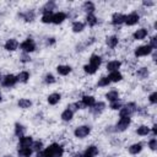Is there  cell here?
<instances>
[{"instance_id": "bcb514c9", "label": "cell", "mask_w": 157, "mask_h": 157, "mask_svg": "<svg viewBox=\"0 0 157 157\" xmlns=\"http://www.w3.org/2000/svg\"><path fill=\"white\" fill-rule=\"evenodd\" d=\"M20 60L23 61V63H27V61L31 60V58H29V55H27V53H25V54L21 55V59H20Z\"/></svg>"}, {"instance_id": "7dc6e473", "label": "cell", "mask_w": 157, "mask_h": 157, "mask_svg": "<svg viewBox=\"0 0 157 157\" xmlns=\"http://www.w3.org/2000/svg\"><path fill=\"white\" fill-rule=\"evenodd\" d=\"M144 5L145 6H152L153 5V1H144Z\"/></svg>"}, {"instance_id": "8992f818", "label": "cell", "mask_w": 157, "mask_h": 157, "mask_svg": "<svg viewBox=\"0 0 157 157\" xmlns=\"http://www.w3.org/2000/svg\"><path fill=\"white\" fill-rule=\"evenodd\" d=\"M17 82V77L13 75H6L4 78H1V85L5 87H12Z\"/></svg>"}, {"instance_id": "83f0119b", "label": "cell", "mask_w": 157, "mask_h": 157, "mask_svg": "<svg viewBox=\"0 0 157 157\" xmlns=\"http://www.w3.org/2000/svg\"><path fill=\"white\" fill-rule=\"evenodd\" d=\"M105 97H107V99L108 101H110V102H114V101H117L118 98H119V93L117 92V91H109L107 94H105Z\"/></svg>"}, {"instance_id": "44dd1931", "label": "cell", "mask_w": 157, "mask_h": 157, "mask_svg": "<svg viewBox=\"0 0 157 157\" xmlns=\"http://www.w3.org/2000/svg\"><path fill=\"white\" fill-rule=\"evenodd\" d=\"M32 148L29 147H21L18 148V157H31Z\"/></svg>"}, {"instance_id": "6da1fadb", "label": "cell", "mask_w": 157, "mask_h": 157, "mask_svg": "<svg viewBox=\"0 0 157 157\" xmlns=\"http://www.w3.org/2000/svg\"><path fill=\"white\" fill-rule=\"evenodd\" d=\"M45 157H61L64 153V148L58 144H52L43 151Z\"/></svg>"}, {"instance_id": "b9f144b4", "label": "cell", "mask_w": 157, "mask_h": 157, "mask_svg": "<svg viewBox=\"0 0 157 157\" xmlns=\"http://www.w3.org/2000/svg\"><path fill=\"white\" fill-rule=\"evenodd\" d=\"M44 81H45L47 83H54V82H55V78H54V76H53L52 74H48V75H45Z\"/></svg>"}, {"instance_id": "3957f363", "label": "cell", "mask_w": 157, "mask_h": 157, "mask_svg": "<svg viewBox=\"0 0 157 157\" xmlns=\"http://www.w3.org/2000/svg\"><path fill=\"white\" fill-rule=\"evenodd\" d=\"M136 112V105L135 103H128L124 108L120 109V117H130L131 114H134Z\"/></svg>"}, {"instance_id": "681fc988", "label": "cell", "mask_w": 157, "mask_h": 157, "mask_svg": "<svg viewBox=\"0 0 157 157\" xmlns=\"http://www.w3.org/2000/svg\"><path fill=\"white\" fill-rule=\"evenodd\" d=\"M152 132H153V135H156V126L152 128Z\"/></svg>"}, {"instance_id": "d6a6232c", "label": "cell", "mask_w": 157, "mask_h": 157, "mask_svg": "<svg viewBox=\"0 0 157 157\" xmlns=\"http://www.w3.org/2000/svg\"><path fill=\"white\" fill-rule=\"evenodd\" d=\"M18 107L20 108H23V109H26V108H29L31 105H32V102L29 101V99H26V98H22V99H20L18 101Z\"/></svg>"}, {"instance_id": "f35d334b", "label": "cell", "mask_w": 157, "mask_h": 157, "mask_svg": "<svg viewBox=\"0 0 157 157\" xmlns=\"http://www.w3.org/2000/svg\"><path fill=\"white\" fill-rule=\"evenodd\" d=\"M109 82H110V81H109V78H108V77H101L97 85H98L99 87H104V86H108V85H109Z\"/></svg>"}, {"instance_id": "cb8c5ba5", "label": "cell", "mask_w": 157, "mask_h": 157, "mask_svg": "<svg viewBox=\"0 0 157 157\" xmlns=\"http://www.w3.org/2000/svg\"><path fill=\"white\" fill-rule=\"evenodd\" d=\"M72 117H74V112H71L69 108H67V109H65V110L61 113V119H63V120H65V121L71 120V119H72Z\"/></svg>"}, {"instance_id": "9a60e30c", "label": "cell", "mask_w": 157, "mask_h": 157, "mask_svg": "<svg viewBox=\"0 0 157 157\" xmlns=\"http://www.w3.org/2000/svg\"><path fill=\"white\" fill-rule=\"evenodd\" d=\"M104 107H105V104L103 103V102H98V103H94L93 105H92V108H91V112L94 114V115H97V114H99L103 109H104Z\"/></svg>"}, {"instance_id": "1f68e13d", "label": "cell", "mask_w": 157, "mask_h": 157, "mask_svg": "<svg viewBox=\"0 0 157 157\" xmlns=\"http://www.w3.org/2000/svg\"><path fill=\"white\" fill-rule=\"evenodd\" d=\"M16 77H17V81H20V82H27L28 78H29V74L27 71H22Z\"/></svg>"}, {"instance_id": "8d00e7d4", "label": "cell", "mask_w": 157, "mask_h": 157, "mask_svg": "<svg viewBox=\"0 0 157 157\" xmlns=\"http://www.w3.org/2000/svg\"><path fill=\"white\" fill-rule=\"evenodd\" d=\"M52 17H53V13L49 12V13H43L42 16V22L43 23H50L52 22Z\"/></svg>"}, {"instance_id": "2e32d148", "label": "cell", "mask_w": 157, "mask_h": 157, "mask_svg": "<svg viewBox=\"0 0 157 157\" xmlns=\"http://www.w3.org/2000/svg\"><path fill=\"white\" fill-rule=\"evenodd\" d=\"M97 153H98V148L92 145V146H88V147H87V150L85 151V153H83L82 156H83V157H94Z\"/></svg>"}, {"instance_id": "484cf974", "label": "cell", "mask_w": 157, "mask_h": 157, "mask_svg": "<svg viewBox=\"0 0 157 157\" xmlns=\"http://www.w3.org/2000/svg\"><path fill=\"white\" fill-rule=\"evenodd\" d=\"M23 134H25V128H23V125L18 124V123L15 124V135L18 136V137H22V136H25Z\"/></svg>"}, {"instance_id": "ffe728a7", "label": "cell", "mask_w": 157, "mask_h": 157, "mask_svg": "<svg viewBox=\"0 0 157 157\" xmlns=\"http://www.w3.org/2000/svg\"><path fill=\"white\" fill-rule=\"evenodd\" d=\"M94 103H96V101L92 96H83L82 97V104L85 107H92Z\"/></svg>"}, {"instance_id": "836d02e7", "label": "cell", "mask_w": 157, "mask_h": 157, "mask_svg": "<svg viewBox=\"0 0 157 157\" xmlns=\"http://www.w3.org/2000/svg\"><path fill=\"white\" fill-rule=\"evenodd\" d=\"M54 9H55V2H54V1H49V2H47V4L44 5L43 12H44V13H49V12H52V10H54Z\"/></svg>"}, {"instance_id": "ba28073f", "label": "cell", "mask_w": 157, "mask_h": 157, "mask_svg": "<svg viewBox=\"0 0 157 157\" xmlns=\"http://www.w3.org/2000/svg\"><path fill=\"white\" fill-rule=\"evenodd\" d=\"M139 20H140V16H139L137 13H135V12H132V13L125 16V23H126L128 26L136 25V23L139 22Z\"/></svg>"}, {"instance_id": "4316f807", "label": "cell", "mask_w": 157, "mask_h": 157, "mask_svg": "<svg viewBox=\"0 0 157 157\" xmlns=\"http://www.w3.org/2000/svg\"><path fill=\"white\" fill-rule=\"evenodd\" d=\"M21 17H23L25 21H33V18H34V11L33 10H28L25 13H21Z\"/></svg>"}, {"instance_id": "5b68a950", "label": "cell", "mask_w": 157, "mask_h": 157, "mask_svg": "<svg viewBox=\"0 0 157 157\" xmlns=\"http://www.w3.org/2000/svg\"><path fill=\"white\" fill-rule=\"evenodd\" d=\"M21 49L25 52V53H31V52H33L34 49H36V44H34V42L32 40V39H26V40H23L22 43H21Z\"/></svg>"}, {"instance_id": "7402d4cb", "label": "cell", "mask_w": 157, "mask_h": 157, "mask_svg": "<svg viewBox=\"0 0 157 157\" xmlns=\"http://www.w3.org/2000/svg\"><path fill=\"white\" fill-rule=\"evenodd\" d=\"M56 71H58L59 75L65 76V75H67V74L71 71V67L67 66V65H59V66L56 67Z\"/></svg>"}, {"instance_id": "e0dca14e", "label": "cell", "mask_w": 157, "mask_h": 157, "mask_svg": "<svg viewBox=\"0 0 157 157\" xmlns=\"http://www.w3.org/2000/svg\"><path fill=\"white\" fill-rule=\"evenodd\" d=\"M147 36V31L145 29V28H140V29H137V31H135L134 32V39H137V40H141V39H144L145 37Z\"/></svg>"}, {"instance_id": "816d5d0a", "label": "cell", "mask_w": 157, "mask_h": 157, "mask_svg": "<svg viewBox=\"0 0 157 157\" xmlns=\"http://www.w3.org/2000/svg\"><path fill=\"white\" fill-rule=\"evenodd\" d=\"M0 101H1V93H0Z\"/></svg>"}, {"instance_id": "7bdbcfd3", "label": "cell", "mask_w": 157, "mask_h": 157, "mask_svg": "<svg viewBox=\"0 0 157 157\" xmlns=\"http://www.w3.org/2000/svg\"><path fill=\"white\" fill-rule=\"evenodd\" d=\"M148 45H150L152 49H156V48H157V38H156V37H152Z\"/></svg>"}, {"instance_id": "52a82bcc", "label": "cell", "mask_w": 157, "mask_h": 157, "mask_svg": "<svg viewBox=\"0 0 157 157\" xmlns=\"http://www.w3.org/2000/svg\"><path fill=\"white\" fill-rule=\"evenodd\" d=\"M151 52H152V48L150 45H141L135 49V55L136 56H146V55L151 54Z\"/></svg>"}, {"instance_id": "d590c367", "label": "cell", "mask_w": 157, "mask_h": 157, "mask_svg": "<svg viewBox=\"0 0 157 157\" xmlns=\"http://www.w3.org/2000/svg\"><path fill=\"white\" fill-rule=\"evenodd\" d=\"M136 132H137V135L145 136V135H147V134L150 132V128H147V126H145V125H141L140 128H137Z\"/></svg>"}, {"instance_id": "e575fe53", "label": "cell", "mask_w": 157, "mask_h": 157, "mask_svg": "<svg viewBox=\"0 0 157 157\" xmlns=\"http://www.w3.org/2000/svg\"><path fill=\"white\" fill-rule=\"evenodd\" d=\"M82 9H83L86 12H88V13H92V12L94 11V5H93V2H91V1H86V2L83 4Z\"/></svg>"}, {"instance_id": "ee69618b", "label": "cell", "mask_w": 157, "mask_h": 157, "mask_svg": "<svg viewBox=\"0 0 157 157\" xmlns=\"http://www.w3.org/2000/svg\"><path fill=\"white\" fill-rule=\"evenodd\" d=\"M148 146H150V148L151 150H156V147H157V141H156V139H151L150 140V142H148Z\"/></svg>"}, {"instance_id": "4fadbf2b", "label": "cell", "mask_w": 157, "mask_h": 157, "mask_svg": "<svg viewBox=\"0 0 157 157\" xmlns=\"http://www.w3.org/2000/svg\"><path fill=\"white\" fill-rule=\"evenodd\" d=\"M120 65H121V63L119 61V60H112V61H109L108 64H107V70L108 71H118V69L120 67Z\"/></svg>"}, {"instance_id": "7c38bea8", "label": "cell", "mask_w": 157, "mask_h": 157, "mask_svg": "<svg viewBox=\"0 0 157 157\" xmlns=\"http://www.w3.org/2000/svg\"><path fill=\"white\" fill-rule=\"evenodd\" d=\"M65 18H66V15H65L64 12H56V13L53 15V17H52V22L55 23V25H59V23H61Z\"/></svg>"}, {"instance_id": "603a6c76", "label": "cell", "mask_w": 157, "mask_h": 157, "mask_svg": "<svg viewBox=\"0 0 157 157\" xmlns=\"http://www.w3.org/2000/svg\"><path fill=\"white\" fill-rule=\"evenodd\" d=\"M105 42H107V45H108V47L114 48V47H117V44L119 43V39H118V37H115V36H110V37L107 38Z\"/></svg>"}, {"instance_id": "c3c4849f", "label": "cell", "mask_w": 157, "mask_h": 157, "mask_svg": "<svg viewBox=\"0 0 157 157\" xmlns=\"http://www.w3.org/2000/svg\"><path fill=\"white\" fill-rule=\"evenodd\" d=\"M37 157H45V156H44V153H43V151H39V152L37 153Z\"/></svg>"}, {"instance_id": "f546056e", "label": "cell", "mask_w": 157, "mask_h": 157, "mask_svg": "<svg viewBox=\"0 0 157 157\" xmlns=\"http://www.w3.org/2000/svg\"><path fill=\"white\" fill-rule=\"evenodd\" d=\"M83 28H85V25H83L82 22H80V21H76V22L72 23V31L76 32V33L83 31Z\"/></svg>"}, {"instance_id": "d4e9b609", "label": "cell", "mask_w": 157, "mask_h": 157, "mask_svg": "<svg viewBox=\"0 0 157 157\" xmlns=\"http://www.w3.org/2000/svg\"><path fill=\"white\" fill-rule=\"evenodd\" d=\"M141 150H142V145H141V144H134V145H131V146L129 147V152H130L131 155H137Z\"/></svg>"}, {"instance_id": "ab89813d", "label": "cell", "mask_w": 157, "mask_h": 157, "mask_svg": "<svg viewBox=\"0 0 157 157\" xmlns=\"http://www.w3.org/2000/svg\"><path fill=\"white\" fill-rule=\"evenodd\" d=\"M83 70H85L87 74H91V75H92V74H94V72L97 71V69H96L94 66L90 65V64H88V65H85V66H83Z\"/></svg>"}, {"instance_id": "d6986e66", "label": "cell", "mask_w": 157, "mask_h": 157, "mask_svg": "<svg viewBox=\"0 0 157 157\" xmlns=\"http://www.w3.org/2000/svg\"><path fill=\"white\" fill-rule=\"evenodd\" d=\"M60 98H61V96H60L59 93H52V94H49V97H48V103L52 104V105H54V104L59 103Z\"/></svg>"}, {"instance_id": "5bb4252c", "label": "cell", "mask_w": 157, "mask_h": 157, "mask_svg": "<svg viewBox=\"0 0 157 157\" xmlns=\"http://www.w3.org/2000/svg\"><path fill=\"white\" fill-rule=\"evenodd\" d=\"M101 63H102V58L99 55H96V54L91 55V58H90V65H92L96 69H98L99 65H101Z\"/></svg>"}, {"instance_id": "60d3db41", "label": "cell", "mask_w": 157, "mask_h": 157, "mask_svg": "<svg viewBox=\"0 0 157 157\" xmlns=\"http://www.w3.org/2000/svg\"><path fill=\"white\" fill-rule=\"evenodd\" d=\"M110 108H112V109H119V108H121V102H120L119 99L112 102V103H110Z\"/></svg>"}, {"instance_id": "8fae6325", "label": "cell", "mask_w": 157, "mask_h": 157, "mask_svg": "<svg viewBox=\"0 0 157 157\" xmlns=\"http://www.w3.org/2000/svg\"><path fill=\"white\" fill-rule=\"evenodd\" d=\"M33 144V140L31 136H22L20 137V147H31Z\"/></svg>"}, {"instance_id": "f6af8a7d", "label": "cell", "mask_w": 157, "mask_h": 157, "mask_svg": "<svg viewBox=\"0 0 157 157\" xmlns=\"http://www.w3.org/2000/svg\"><path fill=\"white\" fill-rule=\"evenodd\" d=\"M148 99H150V102H151L152 104H155V103L157 102V93H156V92L151 93V96L148 97Z\"/></svg>"}, {"instance_id": "277c9868", "label": "cell", "mask_w": 157, "mask_h": 157, "mask_svg": "<svg viewBox=\"0 0 157 157\" xmlns=\"http://www.w3.org/2000/svg\"><path fill=\"white\" fill-rule=\"evenodd\" d=\"M90 131H91V128H90V126H87V125H82V126L76 128L75 131H74V134H75L76 137L82 139V137H86V136L90 134Z\"/></svg>"}, {"instance_id": "f1b7e54d", "label": "cell", "mask_w": 157, "mask_h": 157, "mask_svg": "<svg viewBox=\"0 0 157 157\" xmlns=\"http://www.w3.org/2000/svg\"><path fill=\"white\" fill-rule=\"evenodd\" d=\"M86 21H87V23L90 25V26H96L97 25V22H98V20H97V17L93 15V13H88L87 15V17H86Z\"/></svg>"}, {"instance_id": "ac0fdd59", "label": "cell", "mask_w": 157, "mask_h": 157, "mask_svg": "<svg viewBox=\"0 0 157 157\" xmlns=\"http://www.w3.org/2000/svg\"><path fill=\"white\" fill-rule=\"evenodd\" d=\"M108 78H109L110 82H118V81H120V80L123 78V76H121V74H120L119 71H112V72L109 74Z\"/></svg>"}, {"instance_id": "74e56055", "label": "cell", "mask_w": 157, "mask_h": 157, "mask_svg": "<svg viewBox=\"0 0 157 157\" xmlns=\"http://www.w3.org/2000/svg\"><path fill=\"white\" fill-rule=\"evenodd\" d=\"M42 147H43V142H42V141H36V142L32 144V148H33V151H36V152H39V151L42 150Z\"/></svg>"}, {"instance_id": "4dcf8cb0", "label": "cell", "mask_w": 157, "mask_h": 157, "mask_svg": "<svg viewBox=\"0 0 157 157\" xmlns=\"http://www.w3.org/2000/svg\"><path fill=\"white\" fill-rule=\"evenodd\" d=\"M136 76H137L139 78H146V77L148 76V70H147V67H141V69H139V70L136 71Z\"/></svg>"}, {"instance_id": "9c48e42d", "label": "cell", "mask_w": 157, "mask_h": 157, "mask_svg": "<svg viewBox=\"0 0 157 157\" xmlns=\"http://www.w3.org/2000/svg\"><path fill=\"white\" fill-rule=\"evenodd\" d=\"M123 22H125V16L123 15V13H114L113 16H112V23L114 25V26H117V25H121Z\"/></svg>"}, {"instance_id": "30bf717a", "label": "cell", "mask_w": 157, "mask_h": 157, "mask_svg": "<svg viewBox=\"0 0 157 157\" xmlns=\"http://www.w3.org/2000/svg\"><path fill=\"white\" fill-rule=\"evenodd\" d=\"M17 47H18V42H17L16 39H13V38L9 39V40L5 43V49H6V50H9V52L16 50V49H17Z\"/></svg>"}, {"instance_id": "f907efd6", "label": "cell", "mask_w": 157, "mask_h": 157, "mask_svg": "<svg viewBox=\"0 0 157 157\" xmlns=\"http://www.w3.org/2000/svg\"><path fill=\"white\" fill-rule=\"evenodd\" d=\"M4 157H12V156H4Z\"/></svg>"}, {"instance_id": "7a4b0ae2", "label": "cell", "mask_w": 157, "mask_h": 157, "mask_svg": "<svg viewBox=\"0 0 157 157\" xmlns=\"http://www.w3.org/2000/svg\"><path fill=\"white\" fill-rule=\"evenodd\" d=\"M130 117H120L119 121L115 125V131H124L130 125Z\"/></svg>"}]
</instances>
